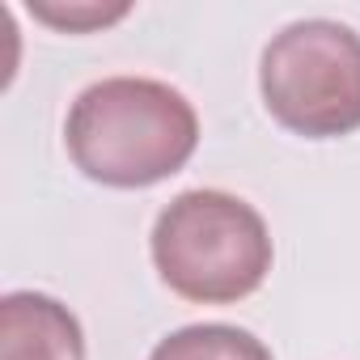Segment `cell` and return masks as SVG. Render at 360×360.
<instances>
[{"label":"cell","instance_id":"obj_4","mask_svg":"<svg viewBox=\"0 0 360 360\" xmlns=\"http://www.w3.org/2000/svg\"><path fill=\"white\" fill-rule=\"evenodd\" d=\"M0 360H85L77 314L47 292H5Z\"/></svg>","mask_w":360,"mask_h":360},{"label":"cell","instance_id":"obj_2","mask_svg":"<svg viewBox=\"0 0 360 360\" xmlns=\"http://www.w3.org/2000/svg\"><path fill=\"white\" fill-rule=\"evenodd\" d=\"M148 255L161 284L183 301L233 305L267 280L276 246L259 208L229 191L200 187L161 208Z\"/></svg>","mask_w":360,"mask_h":360},{"label":"cell","instance_id":"obj_5","mask_svg":"<svg viewBox=\"0 0 360 360\" xmlns=\"http://www.w3.org/2000/svg\"><path fill=\"white\" fill-rule=\"evenodd\" d=\"M148 360H276L267 343L242 326L229 322H195V326H178L169 330Z\"/></svg>","mask_w":360,"mask_h":360},{"label":"cell","instance_id":"obj_1","mask_svg":"<svg viewBox=\"0 0 360 360\" xmlns=\"http://www.w3.org/2000/svg\"><path fill=\"white\" fill-rule=\"evenodd\" d=\"M64 144L89 183L140 191L191 161L200 144V115L187 94L165 81L102 77L68 106Z\"/></svg>","mask_w":360,"mask_h":360},{"label":"cell","instance_id":"obj_3","mask_svg":"<svg viewBox=\"0 0 360 360\" xmlns=\"http://www.w3.org/2000/svg\"><path fill=\"white\" fill-rule=\"evenodd\" d=\"M267 115L305 136L335 140L360 127V34L330 18L284 26L259 60Z\"/></svg>","mask_w":360,"mask_h":360},{"label":"cell","instance_id":"obj_6","mask_svg":"<svg viewBox=\"0 0 360 360\" xmlns=\"http://www.w3.org/2000/svg\"><path fill=\"white\" fill-rule=\"evenodd\" d=\"M30 13L56 30H68V34H85V30H98V26H110L119 18L131 13L127 0H115V5H102V0H30Z\"/></svg>","mask_w":360,"mask_h":360}]
</instances>
